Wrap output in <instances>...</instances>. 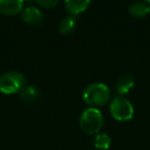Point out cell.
I'll use <instances>...</instances> for the list:
<instances>
[{
	"label": "cell",
	"mask_w": 150,
	"mask_h": 150,
	"mask_svg": "<svg viewBox=\"0 0 150 150\" xmlns=\"http://www.w3.org/2000/svg\"><path fill=\"white\" fill-rule=\"evenodd\" d=\"M82 99L86 104L95 108L103 106L110 99V90L103 82H95V83L88 84L84 88Z\"/></svg>",
	"instance_id": "1"
},
{
	"label": "cell",
	"mask_w": 150,
	"mask_h": 150,
	"mask_svg": "<svg viewBox=\"0 0 150 150\" xmlns=\"http://www.w3.org/2000/svg\"><path fill=\"white\" fill-rule=\"evenodd\" d=\"M25 75L19 71H8L0 75V93L13 95L21 93L26 86Z\"/></svg>",
	"instance_id": "2"
},
{
	"label": "cell",
	"mask_w": 150,
	"mask_h": 150,
	"mask_svg": "<svg viewBox=\"0 0 150 150\" xmlns=\"http://www.w3.org/2000/svg\"><path fill=\"white\" fill-rule=\"evenodd\" d=\"M104 117L99 109L90 107L81 113L79 117L80 129L88 135L98 134L103 127Z\"/></svg>",
	"instance_id": "3"
},
{
	"label": "cell",
	"mask_w": 150,
	"mask_h": 150,
	"mask_svg": "<svg viewBox=\"0 0 150 150\" xmlns=\"http://www.w3.org/2000/svg\"><path fill=\"white\" fill-rule=\"evenodd\" d=\"M109 110L114 119L118 121H129L134 117L135 109L129 101L123 97H115L109 105Z\"/></svg>",
	"instance_id": "4"
},
{
	"label": "cell",
	"mask_w": 150,
	"mask_h": 150,
	"mask_svg": "<svg viewBox=\"0 0 150 150\" xmlns=\"http://www.w3.org/2000/svg\"><path fill=\"white\" fill-rule=\"evenodd\" d=\"M21 18L25 23L30 25H39L43 20V15L41 11L35 6H26L23 8L21 13Z\"/></svg>",
	"instance_id": "5"
},
{
	"label": "cell",
	"mask_w": 150,
	"mask_h": 150,
	"mask_svg": "<svg viewBox=\"0 0 150 150\" xmlns=\"http://www.w3.org/2000/svg\"><path fill=\"white\" fill-rule=\"evenodd\" d=\"M24 8L22 0H0V13L3 15L13 16L20 13Z\"/></svg>",
	"instance_id": "6"
},
{
	"label": "cell",
	"mask_w": 150,
	"mask_h": 150,
	"mask_svg": "<svg viewBox=\"0 0 150 150\" xmlns=\"http://www.w3.org/2000/svg\"><path fill=\"white\" fill-rule=\"evenodd\" d=\"M134 86H135V79L133 76L129 74H123L117 80L115 90H116L117 94L119 95V97H123L131 92Z\"/></svg>",
	"instance_id": "7"
},
{
	"label": "cell",
	"mask_w": 150,
	"mask_h": 150,
	"mask_svg": "<svg viewBox=\"0 0 150 150\" xmlns=\"http://www.w3.org/2000/svg\"><path fill=\"white\" fill-rule=\"evenodd\" d=\"M64 4L66 11L71 16H76L88 8V6L91 4V1L88 0H66Z\"/></svg>",
	"instance_id": "8"
},
{
	"label": "cell",
	"mask_w": 150,
	"mask_h": 150,
	"mask_svg": "<svg viewBox=\"0 0 150 150\" xmlns=\"http://www.w3.org/2000/svg\"><path fill=\"white\" fill-rule=\"evenodd\" d=\"M129 11L135 18H144L150 13V1H136L129 4Z\"/></svg>",
	"instance_id": "9"
},
{
	"label": "cell",
	"mask_w": 150,
	"mask_h": 150,
	"mask_svg": "<svg viewBox=\"0 0 150 150\" xmlns=\"http://www.w3.org/2000/svg\"><path fill=\"white\" fill-rule=\"evenodd\" d=\"M77 25V19L75 16H66L61 20L59 24V30L63 35H70L74 32Z\"/></svg>",
	"instance_id": "10"
},
{
	"label": "cell",
	"mask_w": 150,
	"mask_h": 150,
	"mask_svg": "<svg viewBox=\"0 0 150 150\" xmlns=\"http://www.w3.org/2000/svg\"><path fill=\"white\" fill-rule=\"evenodd\" d=\"M21 99L26 103H34L39 98V90L34 86H27L20 93Z\"/></svg>",
	"instance_id": "11"
},
{
	"label": "cell",
	"mask_w": 150,
	"mask_h": 150,
	"mask_svg": "<svg viewBox=\"0 0 150 150\" xmlns=\"http://www.w3.org/2000/svg\"><path fill=\"white\" fill-rule=\"evenodd\" d=\"M94 145L99 150H107L111 146V138L107 134H99L94 139Z\"/></svg>",
	"instance_id": "12"
},
{
	"label": "cell",
	"mask_w": 150,
	"mask_h": 150,
	"mask_svg": "<svg viewBox=\"0 0 150 150\" xmlns=\"http://www.w3.org/2000/svg\"><path fill=\"white\" fill-rule=\"evenodd\" d=\"M39 6L43 7V8H46V9H52V8H54L57 6V4L59 3L58 0H37L36 1Z\"/></svg>",
	"instance_id": "13"
}]
</instances>
